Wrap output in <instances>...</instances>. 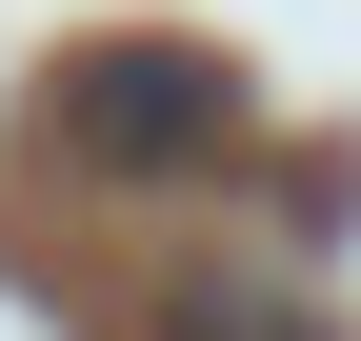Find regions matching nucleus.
I'll use <instances>...</instances> for the list:
<instances>
[{
    "label": "nucleus",
    "instance_id": "1",
    "mask_svg": "<svg viewBox=\"0 0 361 341\" xmlns=\"http://www.w3.org/2000/svg\"><path fill=\"white\" fill-rule=\"evenodd\" d=\"M61 141H80V161H141V181H180V161L241 141V80H221L201 40H80V61H61Z\"/></svg>",
    "mask_w": 361,
    "mask_h": 341
},
{
    "label": "nucleus",
    "instance_id": "2",
    "mask_svg": "<svg viewBox=\"0 0 361 341\" xmlns=\"http://www.w3.org/2000/svg\"><path fill=\"white\" fill-rule=\"evenodd\" d=\"M161 341H341L301 281H161Z\"/></svg>",
    "mask_w": 361,
    "mask_h": 341
}]
</instances>
